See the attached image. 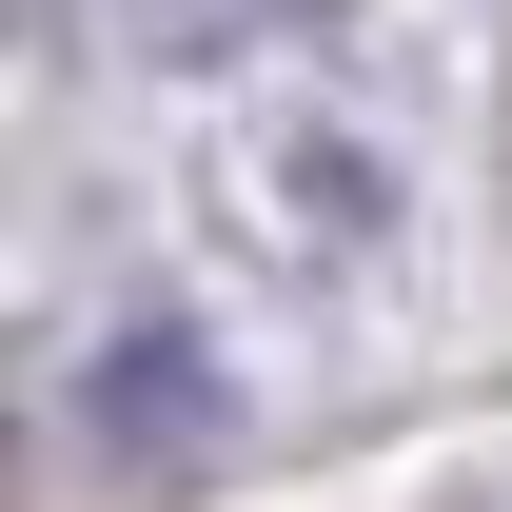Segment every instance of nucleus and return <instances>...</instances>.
I'll return each instance as SVG.
<instances>
[{"label": "nucleus", "instance_id": "nucleus-1", "mask_svg": "<svg viewBox=\"0 0 512 512\" xmlns=\"http://www.w3.org/2000/svg\"><path fill=\"white\" fill-rule=\"evenodd\" d=\"M79 434L119 453V473H197V453H237V375H217V335L197 316H138L79 355Z\"/></svg>", "mask_w": 512, "mask_h": 512}, {"label": "nucleus", "instance_id": "nucleus-2", "mask_svg": "<svg viewBox=\"0 0 512 512\" xmlns=\"http://www.w3.org/2000/svg\"><path fill=\"white\" fill-rule=\"evenodd\" d=\"M276 197H296L276 237H316V256H355V237H375V217H394V178H375V158H355V138H296V158H276Z\"/></svg>", "mask_w": 512, "mask_h": 512}]
</instances>
